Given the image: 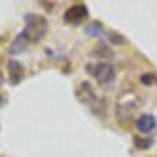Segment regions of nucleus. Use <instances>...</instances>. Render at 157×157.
<instances>
[{
  "instance_id": "obj_1",
  "label": "nucleus",
  "mask_w": 157,
  "mask_h": 157,
  "mask_svg": "<svg viewBox=\"0 0 157 157\" xmlns=\"http://www.w3.org/2000/svg\"><path fill=\"white\" fill-rule=\"evenodd\" d=\"M24 24L25 27L22 30L24 36L27 38L29 43H38L41 41V39L46 36L47 33V21L44 16H39V14H33V13H30V14H27L24 17Z\"/></svg>"
},
{
  "instance_id": "obj_2",
  "label": "nucleus",
  "mask_w": 157,
  "mask_h": 157,
  "mask_svg": "<svg viewBox=\"0 0 157 157\" xmlns=\"http://www.w3.org/2000/svg\"><path fill=\"white\" fill-rule=\"evenodd\" d=\"M85 69L91 77H94L96 80L102 85H109L115 80V68L110 63H105V61L88 63L85 66Z\"/></svg>"
},
{
  "instance_id": "obj_3",
  "label": "nucleus",
  "mask_w": 157,
  "mask_h": 157,
  "mask_svg": "<svg viewBox=\"0 0 157 157\" xmlns=\"http://www.w3.org/2000/svg\"><path fill=\"white\" fill-rule=\"evenodd\" d=\"M77 99L80 101L82 104L90 105V109H93L94 112H96L98 107L102 105V101L96 96L94 88L91 86L88 82H82L80 85H78V88H77Z\"/></svg>"
},
{
  "instance_id": "obj_4",
  "label": "nucleus",
  "mask_w": 157,
  "mask_h": 157,
  "mask_svg": "<svg viewBox=\"0 0 157 157\" xmlns=\"http://www.w3.org/2000/svg\"><path fill=\"white\" fill-rule=\"evenodd\" d=\"M88 16V8L85 3H74L71 5L63 14V21L66 24H77Z\"/></svg>"
},
{
  "instance_id": "obj_5",
  "label": "nucleus",
  "mask_w": 157,
  "mask_h": 157,
  "mask_svg": "<svg viewBox=\"0 0 157 157\" xmlns=\"http://www.w3.org/2000/svg\"><path fill=\"white\" fill-rule=\"evenodd\" d=\"M8 69V77H10V83L11 85H17L22 82V78L25 75V69L22 66V63L17 60H10L6 64Z\"/></svg>"
},
{
  "instance_id": "obj_6",
  "label": "nucleus",
  "mask_w": 157,
  "mask_h": 157,
  "mask_svg": "<svg viewBox=\"0 0 157 157\" xmlns=\"http://www.w3.org/2000/svg\"><path fill=\"white\" fill-rule=\"evenodd\" d=\"M135 127L140 134H151L155 129V118L149 113H143L135 121Z\"/></svg>"
},
{
  "instance_id": "obj_7",
  "label": "nucleus",
  "mask_w": 157,
  "mask_h": 157,
  "mask_svg": "<svg viewBox=\"0 0 157 157\" xmlns=\"http://www.w3.org/2000/svg\"><path fill=\"white\" fill-rule=\"evenodd\" d=\"M27 44H29L27 38L24 36V33H19V35L14 38V41L11 43L8 52H10L11 55H17V54H21V52H24L25 49H27Z\"/></svg>"
},
{
  "instance_id": "obj_8",
  "label": "nucleus",
  "mask_w": 157,
  "mask_h": 157,
  "mask_svg": "<svg viewBox=\"0 0 157 157\" xmlns=\"http://www.w3.org/2000/svg\"><path fill=\"white\" fill-rule=\"evenodd\" d=\"M134 143L137 145V148H140V149H146V148H149V146L152 145V140H151V138H148V140H141L140 137H135V138H134Z\"/></svg>"
},
{
  "instance_id": "obj_9",
  "label": "nucleus",
  "mask_w": 157,
  "mask_h": 157,
  "mask_svg": "<svg viewBox=\"0 0 157 157\" xmlns=\"http://www.w3.org/2000/svg\"><path fill=\"white\" fill-rule=\"evenodd\" d=\"M140 80L145 83V85H151V83L155 80V77H154V74H143Z\"/></svg>"
},
{
  "instance_id": "obj_10",
  "label": "nucleus",
  "mask_w": 157,
  "mask_h": 157,
  "mask_svg": "<svg viewBox=\"0 0 157 157\" xmlns=\"http://www.w3.org/2000/svg\"><path fill=\"white\" fill-rule=\"evenodd\" d=\"M0 102H2V98H0Z\"/></svg>"
}]
</instances>
